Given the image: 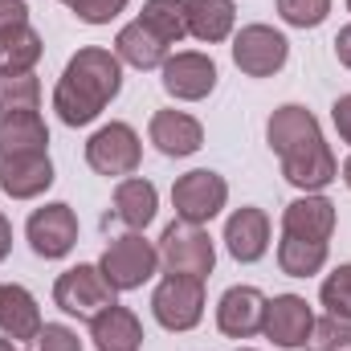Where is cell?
Listing matches in <instances>:
<instances>
[{
	"label": "cell",
	"mask_w": 351,
	"mask_h": 351,
	"mask_svg": "<svg viewBox=\"0 0 351 351\" xmlns=\"http://www.w3.org/2000/svg\"><path fill=\"white\" fill-rule=\"evenodd\" d=\"M265 139H269V152L282 160V176L298 192H323L339 176L335 152L327 147L319 119L298 102H286L269 114Z\"/></svg>",
	"instance_id": "1"
},
{
	"label": "cell",
	"mask_w": 351,
	"mask_h": 351,
	"mask_svg": "<svg viewBox=\"0 0 351 351\" xmlns=\"http://www.w3.org/2000/svg\"><path fill=\"white\" fill-rule=\"evenodd\" d=\"M119 90H123V62L102 45H86L66 62L53 86V110L66 127H86L119 98Z\"/></svg>",
	"instance_id": "2"
},
{
	"label": "cell",
	"mask_w": 351,
	"mask_h": 351,
	"mask_svg": "<svg viewBox=\"0 0 351 351\" xmlns=\"http://www.w3.org/2000/svg\"><path fill=\"white\" fill-rule=\"evenodd\" d=\"M98 269H102V278H106L119 294H123V290H139L143 282L156 278V269H160V250H156L143 233H123V237H114V241L102 250Z\"/></svg>",
	"instance_id": "3"
},
{
	"label": "cell",
	"mask_w": 351,
	"mask_h": 351,
	"mask_svg": "<svg viewBox=\"0 0 351 351\" xmlns=\"http://www.w3.org/2000/svg\"><path fill=\"white\" fill-rule=\"evenodd\" d=\"M160 265L168 274H188V278H208L213 265H217V245L213 237L200 229V225H184V221H172L160 237Z\"/></svg>",
	"instance_id": "4"
},
{
	"label": "cell",
	"mask_w": 351,
	"mask_h": 351,
	"mask_svg": "<svg viewBox=\"0 0 351 351\" xmlns=\"http://www.w3.org/2000/svg\"><path fill=\"white\" fill-rule=\"evenodd\" d=\"M225 204H229V184H225V176L208 172V168L184 172L172 184L176 221H184V225H200L204 229L213 217H221Z\"/></svg>",
	"instance_id": "5"
},
{
	"label": "cell",
	"mask_w": 351,
	"mask_h": 351,
	"mask_svg": "<svg viewBox=\"0 0 351 351\" xmlns=\"http://www.w3.org/2000/svg\"><path fill=\"white\" fill-rule=\"evenodd\" d=\"M139 160H143V143H139L131 123H106V127H98L90 135V143H86V164L98 176H106V180L110 176L114 180L135 176Z\"/></svg>",
	"instance_id": "6"
},
{
	"label": "cell",
	"mask_w": 351,
	"mask_h": 351,
	"mask_svg": "<svg viewBox=\"0 0 351 351\" xmlns=\"http://www.w3.org/2000/svg\"><path fill=\"white\" fill-rule=\"evenodd\" d=\"M152 315L164 331H192L204 319V282L188 274H168L152 294Z\"/></svg>",
	"instance_id": "7"
},
{
	"label": "cell",
	"mask_w": 351,
	"mask_h": 351,
	"mask_svg": "<svg viewBox=\"0 0 351 351\" xmlns=\"http://www.w3.org/2000/svg\"><path fill=\"white\" fill-rule=\"evenodd\" d=\"M114 286L102 278L98 265H70L58 282H53V302L66 311V315H78V319H94L98 311L114 306Z\"/></svg>",
	"instance_id": "8"
},
{
	"label": "cell",
	"mask_w": 351,
	"mask_h": 351,
	"mask_svg": "<svg viewBox=\"0 0 351 351\" xmlns=\"http://www.w3.org/2000/svg\"><path fill=\"white\" fill-rule=\"evenodd\" d=\"M290 58V41L269 25H245L233 37V62L245 78H274Z\"/></svg>",
	"instance_id": "9"
},
{
	"label": "cell",
	"mask_w": 351,
	"mask_h": 351,
	"mask_svg": "<svg viewBox=\"0 0 351 351\" xmlns=\"http://www.w3.org/2000/svg\"><path fill=\"white\" fill-rule=\"evenodd\" d=\"M25 237H29V245H33L37 258L58 262V258H66L78 245V217H74L70 204L53 200L45 208H33V217L25 225Z\"/></svg>",
	"instance_id": "10"
},
{
	"label": "cell",
	"mask_w": 351,
	"mask_h": 351,
	"mask_svg": "<svg viewBox=\"0 0 351 351\" xmlns=\"http://www.w3.org/2000/svg\"><path fill=\"white\" fill-rule=\"evenodd\" d=\"M311 327H315V311L302 294H274L265 298V319L262 331L265 339H274V348H302L311 339Z\"/></svg>",
	"instance_id": "11"
},
{
	"label": "cell",
	"mask_w": 351,
	"mask_h": 351,
	"mask_svg": "<svg viewBox=\"0 0 351 351\" xmlns=\"http://www.w3.org/2000/svg\"><path fill=\"white\" fill-rule=\"evenodd\" d=\"M164 90L180 102H200L217 90V62L208 53L184 49L164 62Z\"/></svg>",
	"instance_id": "12"
},
{
	"label": "cell",
	"mask_w": 351,
	"mask_h": 351,
	"mask_svg": "<svg viewBox=\"0 0 351 351\" xmlns=\"http://www.w3.org/2000/svg\"><path fill=\"white\" fill-rule=\"evenodd\" d=\"M265 319V294L258 286H229L217 302V327L229 339H250L262 331Z\"/></svg>",
	"instance_id": "13"
},
{
	"label": "cell",
	"mask_w": 351,
	"mask_h": 351,
	"mask_svg": "<svg viewBox=\"0 0 351 351\" xmlns=\"http://www.w3.org/2000/svg\"><path fill=\"white\" fill-rule=\"evenodd\" d=\"M282 233L286 237H302V241H331L335 233V204L319 192H306L298 200L286 204L282 213Z\"/></svg>",
	"instance_id": "14"
},
{
	"label": "cell",
	"mask_w": 351,
	"mask_h": 351,
	"mask_svg": "<svg viewBox=\"0 0 351 351\" xmlns=\"http://www.w3.org/2000/svg\"><path fill=\"white\" fill-rule=\"evenodd\" d=\"M147 135H152L156 152H164L172 160L196 156L204 147V127L192 114H184V110H156L152 123H147Z\"/></svg>",
	"instance_id": "15"
},
{
	"label": "cell",
	"mask_w": 351,
	"mask_h": 351,
	"mask_svg": "<svg viewBox=\"0 0 351 351\" xmlns=\"http://www.w3.org/2000/svg\"><path fill=\"white\" fill-rule=\"evenodd\" d=\"M53 184V160L49 152L37 156H4L0 160V188L12 200H33Z\"/></svg>",
	"instance_id": "16"
},
{
	"label": "cell",
	"mask_w": 351,
	"mask_h": 351,
	"mask_svg": "<svg viewBox=\"0 0 351 351\" xmlns=\"http://www.w3.org/2000/svg\"><path fill=\"white\" fill-rule=\"evenodd\" d=\"M41 311H37V298L16 286V282H4L0 286V335H8L12 343H37L41 335Z\"/></svg>",
	"instance_id": "17"
},
{
	"label": "cell",
	"mask_w": 351,
	"mask_h": 351,
	"mask_svg": "<svg viewBox=\"0 0 351 351\" xmlns=\"http://www.w3.org/2000/svg\"><path fill=\"white\" fill-rule=\"evenodd\" d=\"M225 245H229V254L237 262H245V265L262 262L265 250H269V217L262 208H254V204L237 208L225 221Z\"/></svg>",
	"instance_id": "18"
},
{
	"label": "cell",
	"mask_w": 351,
	"mask_h": 351,
	"mask_svg": "<svg viewBox=\"0 0 351 351\" xmlns=\"http://www.w3.org/2000/svg\"><path fill=\"white\" fill-rule=\"evenodd\" d=\"M90 339L98 351H139L143 348V323L127 306H106L90 319Z\"/></svg>",
	"instance_id": "19"
},
{
	"label": "cell",
	"mask_w": 351,
	"mask_h": 351,
	"mask_svg": "<svg viewBox=\"0 0 351 351\" xmlns=\"http://www.w3.org/2000/svg\"><path fill=\"white\" fill-rule=\"evenodd\" d=\"M156 208H160V192L152 180L143 176H127L114 184V221H123L131 233L147 229L156 221Z\"/></svg>",
	"instance_id": "20"
},
{
	"label": "cell",
	"mask_w": 351,
	"mask_h": 351,
	"mask_svg": "<svg viewBox=\"0 0 351 351\" xmlns=\"http://www.w3.org/2000/svg\"><path fill=\"white\" fill-rule=\"evenodd\" d=\"M168 49H172V45H164L139 16H135L131 25H123L119 37H114V58L127 62V66H135V70H156V66H164V62L172 58Z\"/></svg>",
	"instance_id": "21"
},
{
	"label": "cell",
	"mask_w": 351,
	"mask_h": 351,
	"mask_svg": "<svg viewBox=\"0 0 351 351\" xmlns=\"http://www.w3.org/2000/svg\"><path fill=\"white\" fill-rule=\"evenodd\" d=\"M49 147V127L37 110L4 114L0 119V160L4 156H37Z\"/></svg>",
	"instance_id": "22"
},
{
	"label": "cell",
	"mask_w": 351,
	"mask_h": 351,
	"mask_svg": "<svg viewBox=\"0 0 351 351\" xmlns=\"http://www.w3.org/2000/svg\"><path fill=\"white\" fill-rule=\"evenodd\" d=\"M184 21L196 41H225L237 25V4L233 0H184Z\"/></svg>",
	"instance_id": "23"
},
{
	"label": "cell",
	"mask_w": 351,
	"mask_h": 351,
	"mask_svg": "<svg viewBox=\"0 0 351 351\" xmlns=\"http://www.w3.org/2000/svg\"><path fill=\"white\" fill-rule=\"evenodd\" d=\"M41 53H45V45H41V33L33 25L0 33V74H33Z\"/></svg>",
	"instance_id": "24"
},
{
	"label": "cell",
	"mask_w": 351,
	"mask_h": 351,
	"mask_svg": "<svg viewBox=\"0 0 351 351\" xmlns=\"http://www.w3.org/2000/svg\"><path fill=\"white\" fill-rule=\"evenodd\" d=\"M331 245L327 241H302V237H286L278 241V265L286 278H315L323 265H327Z\"/></svg>",
	"instance_id": "25"
},
{
	"label": "cell",
	"mask_w": 351,
	"mask_h": 351,
	"mask_svg": "<svg viewBox=\"0 0 351 351\" xmlns=\"http://www.w3.org/2000/svg\"><path fill=\"white\" fill-rule=\"evenodd\" d=\"M139 21L164 41V45H180L188 37V21H184V0H147Z\"/></svg>",
	"instance_id": "26"
},
{
	"label": "cell",
	"mask_w": 351,
	"mask_h": 351,
	"mask_svg": "<svg viewBox=\"0 0 351 351\" xmlns=\"http://www.w3.org/2000/svg\"><path fill=\"white\" fill-rule=\"evenodd\" d=\"M37 106H41V82L33 74H0V119Z\"/></svg>",
	"instance_id": "27"
},
{
	"label": "cell",
	"mask_w": 351,
	"mask_h": 351,
	"mask_svg": "<svg viewBox=\"0 0 351 351\" xmlns=\"http://www.w3.org/2000/svg\"><path fill=\"white\" fill-rule=\"evenodd\" d=\"M306 351H351V319H315L311 327V339L302 343Z\"/></svg>",
	"instance_id": "28"
},
{
	"label": "cell",
	"mask_w": 351,
	"mask_h": 351,
	"mask_svg": "<svg viewBox=\"0 0 351 351\" xmlns=\"http://www.w3.org/2000/svg\"><path fill=\"white\" fill-rule=\"evenodd\" d=\"M319 298H323L327 315H335V319H351V262L327 274V282H323Z\"/></svg>",
	"instance_id": "29"
},
{
	"label": "cell",
	"mask_w": 351,
	"mask_h": 351,
	"mask_svg": "<svg viewBox=\"0 0 351 351\" xmlns=\"http://www.w3.org/2000/svg\"><path fill=\"white\" fill-rule=\"evenodd\" d=\"M278 16L294 29H319L331 12V0H274Z\"/></svg>",
	"instance_id": "30"
},
{
	"label": "cell",
	"mask_w": 351,
	"mask_h": 351,
	"mask_svg": "<svg viewBox=\"0 0 351 351\" xmlns=\"http://www.w3.org/2000/svg\"><path fill=\"white\" fill-rule=\"evenodd\" d=\"M62 4H66L82 25H110L131 0H62Z\"/></svg>",
	"instance_id": "31"
},
{
	"label": "cell",
	"mask_w": 351,
	"mask_h": 351,
	"mask_svg": "<svg viewBox=\"0 0 351 351\" xmlns=\"http://www.w3.org/2000/svg\"><path fill=\"white\" fill-rule=\"evenodd\" d=\"M37 351H82V339L66 323H45L37 335Z\"/></svg>",
	"instance_id": "32"
},
{
	"label": "cell",
	"mask_w": 351,
	"mask_h": 351,
	"mask_svg": "<svg viewBox=\"0 0 351 351\" xmlns=\"http://www.w3.org/2000/svg\"><path fill=\"white\" fill-rule=\"evenodd\" d=\"M29 25V4L25 0H0V33Z\"/></svg>",
	"instance_id": "33"
},
{
	"label": "cell",
	"mask_w": 351,
	"mask_h": 351,
	"mask_svg": "<svg viewBox=\"0 0 351 351\" xmlns=\"http://www.w3.org/2000/svg\"><path fill=\"white\" fill-rule=\"evenodd\" d=\"M331 123H335L339 139H343V143H351V94L335 98V106H331Z\"/></svg>",
	"instance_id": "34"
},
{
	"label": "cell",
	"mask_w": 351,
	"mask_h": 351,
	"mask_svg": "<svg viewBox=\"0 0 351 351\" xmlns=\"http://www.w3.org/2000/svg\"><path fill=\"white\" fill-rule=\"evenodd\" d=\"M335 58L351 70V25H343V29L335 33Z\"/></svg>",
	"instance_id": "35"
},
{
	"label": "cell",
	"mask_w": 351,
	"mask_h": 351,
	"mask_svg": "<svg viewBox=\"0 0 351 351\" xmlns=\"http://www.w3.org/2000/svg\"><path fill=\"white\" fill-rule=\"evenodd\" d=\"M8 250H12V225H8V217L0 213V262L8 258Z\"/></svg>",
	"instance_id": "36"
},
{
	"label": "cell",
	"mask_w": 351,
	"mask_h": 351,
	"mask_svg": "<svg viewBox=\"0 0 351 351\" xmlns=\"http://www.w3.org/2000/svg\"><path fill=\"white\" fill-rule=\"evenodd\" d=\"M0 351H16V343H12L8 335H0Z\"/></svg>",
	"instance_id": "37"
},
{
	"label": "cell",
	"mask_w": 351,
	"mask_h": 351,
	"mask_svg": "<svg viewBox=\"0 0 351 351\" xmlns=\"http://www.w3.org/2000/svg\"><path fill=\"white\" fill-rule=\"evenodd\" d=\"M343 184L351 188V156H348V164H343Z\"/></svg>",
	"instance_id": "38"
},
{
	"label": "cell",
	"mask_w": 351,
	"mask_h": 351,
	"mask_svg": "<svg viewBox=\"0 0 351 351\" xmlns=\"http://www.w3.org/2000/svg\"><path fill=\"white\" fill-rule=\"evenodd\" d=\"M237 351H254V348H237Z\"/></svg>",
	"instance_id": "39"
},
{
	"label": "cell",
	"mask_w": 351,
	"mask_h": 351,
	"mask_svg": "<svg viewBox=\"0 0 351 351\" xmlns=\"http://www.w3.org/2000/svg\"><path fill=\"white\" fill-rule=\"evenodd\" d=\"M348 8H351V0H348Z\"/></svg>",
	"instance_id": "40"
},
{
	"label": "cell",
	"mask_w": 351,
	"mask_h": 351,
	"mask_svg": "<svg viewBox=\"0 0 351 351\" xmlns=\"http://www.w3.org/2000/svg\"><path fill=\"white\" fill-rule=\"evenodd\" d=\"M16 351H21V348H16Z\"/></svg>",
	"instance_id": "41"
}]
</instances>
